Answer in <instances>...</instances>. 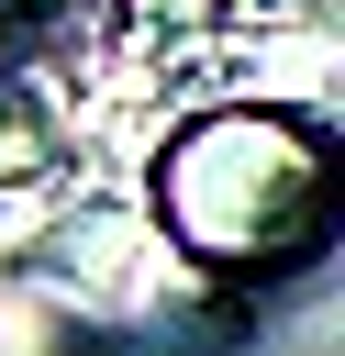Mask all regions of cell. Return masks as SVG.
I'll return each mask as SVG.
<instances>
[{
    "label": "cell",
    "mask_w": 345,
    "mask_h": 356,
    "mask_svg": "<svg viewBox=\"0 0 345 356\" xmlns=\"http://www.w3.org/2000/svg\"><path fill=\"white\" fill-rule=\"evenodd\" d=\"M145 211L156 234L200 267V278H278L289 256L323 245L334 211V134L289 100H223L189 111L156 167H145Z\"/></svg>",
    "instance_id": "6da1fadb"
},
{
    "label": "cell",
    "mask_w": 345,
    "mask_h": 356,
    "mask_svg": "<svg viewBox=\"0 0 345 356\" xmlns=\"http://www.w3.org/2000/svg\"><path fill=\"white\" fill-rule=\"evenodd\" d=\"M0 178L22 189V178H56V134L22 111V100H0Z\"/></svg>",
    "instance_id": "7a4b0ae2"
}]
</instances>
